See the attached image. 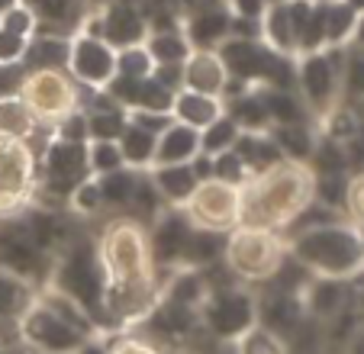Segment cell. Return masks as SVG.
Masks as SVG:
<instances>
[{
    "label": "cell",
    "instance_id": "obj_1",
    "mask_svg": "<svg viewBox=\"0 0 364 354\" xmlns=\"http://www.w3.org/2000/svg\"><path fill=\"white\" fill-rule=\"evenodd\" d=\"M313 200V168L281 161L264 174H252L242 184V225L281 232Z\"/></svg>",
    "mask_w": 364,
    "mask_h": 354
},
{
    "label": "cell",
    "instance_id": "obj_2",
    "mask_svg": "<svg viewBox=\"0 0 364 354\" xmlns=\"http://www.w3.org/2000/svg\"><path fill=\"white\" fill-rule=\"evenodd\" d=\"M287 252L313 277L351 280L364 271V225L342 219L287 239Z\"/></svg>",
    "mask_w": 364,
    "mask_h": 354
},
{
    "label": "cell",
    "instance_id": "obj_3",
    "mask_svg": "<svg viewBox=\"0 0 364 354\" xmlns=\"http://www.w3.org/2000/svg\"><path fill=\"white\" fill-rule=\"evenodd\" d=\"M103 264L97 254V239H65L62 248L55 252V264H52V277L46 286L68 293L71 300H77L87 316L94 319L97 332L103 335Z\"/></svg>",
    "mask_w": 364,
    "mask_h": 354
},
{
    "label": "cell",
    "instance_id": "obj_4",
    "mask_svg": "<svg viewBox=\"0 0 364 354\" xmlns=\"http://www.w3.org/2000/svg\"><path fill=\"white\" fill-rule=\"evenodd\" d=\"M287 254V242L274 229H258V225H235L226 232V252L223 261L235 274L239 284H264Z\"/></svg>",
    "mask_w": 364,
    "mask_h": 354
},
{
    "label": "cell",
    "instance_id": "obj_5",
    "mask_svg": "<svg viewBox=\"0 0 364 354\" xmlns=\"http://www.w3.org/2000/svg\"><path fill=\"white\" fill-rule=\"evenodd\" d=\"M342 62L345 48H319L296 58V94L303 97L309 116L326 123L336 116L342 100Z\"/></svg>",
    "mask_w": 364,
    "mask_h": 354
},
{
    "label": "cell",
    "instance_id": "obj_6",
    "mask_svg": "<svg viewBox=\"0 0 364 354\" xmlns=\"http://www.w3.org/2000/svg\"><path fill=\"white\" fill-rule=\"evenodd\" d=\"M81 90L84 87L65 68H26L16 94L33 109L36 119H39L46 129H52V126L62 123L68 113L84 107Z\"/></svg>",
    "mask_w": 364,
    "mask_h": 354
},
{
    "label": "cell",
    "instance_id": "obj_7",
    "mask_svg": "<svg viewBox=\"0 0 364 354\" xmlns=\"http://www.w3.org/2000/svg\"><path fill=\"white\" fill-rule=\"evenodd\" d=\"M200 326L216 341H235L245 328L258 322V296L242 284L216 286L206 293V300L197 309Z\"/></svg>",
    "mask_w": 364,
    "mask_h": 354
},
{
    "label": "cell",
    "instance_id": "obj_8",
    "mask_svg": "<svg viewBox=\"0 0 364 354\" xmlns=\"http://www.w3.org/2000/svg\"><path fill=\"white\" fill-rule=\"evenodd\" d=\"M39 177V158L26 139L0 132V216L26 210Z\"/></svg>",
    "mask_w": 364,
    "mask_h": 354
},
{
    "label": "cell",
    "instance_id": "obj_9",
    "mask_svg": "<svg viewBox=\"0 0 364 354\" xmlns=\"http://www.w3.org/2000/svg\"><path fill=\"white\" fill-rule=\"evenodd\" d=\"M84 341H90L81 328L65 322L55 309H48L39 300V293L33 296L20 316V345L33 348L36 354H77Z\"/></svg>",
    "mask_w": 364,
    "mask_h": 354
},
{
    "label": "cell",
    "instance_id": "obj_10",
    "mask_svg": "<svg viewBox=\"0 0 364 354\" xmlns=\"http://www.w3.org/2000/svg\"><path fill=\"white\" fill-rule=\"evenodd\" d=\"M181 210L187 213L193 225L210 232H232L235 225L242 222V187L226 184V181H200L193 197L187 200Z\"/></svg>",
    "mask_w": 364,
    "mask_h": 354
},
{
    "label": "cell",
    "instance_id": "obj_11",
    "mask_svg": "<svg viewBox=\"0 0 364 354\" xmlns=\"http://www.w3.org/2000/svg\"><path fill=\"white\" fill-rule=\"evenodd\" d=\"M65 71L84 90H103L117 77V45H110L103 36L90 33V29H77L68 42Z\"/></svg>",
    "mask_w": 364,
    "mask_h": 354
},
{
    "label": "cell",
    "instance_id": "obj_12",
    "mask_svg": "<svg viewBox=\"0 0 364 354\" xmlns=\"http://www.w3.org/2000/svg\"><path fill=\"white\" fill-rule=\"evenodd\" d=\"M313 0H281V4H268L258 20V39L277 55L296 58L300 52V33L309 20Z\"/></svg>",
    "mask_w": 364,
    "mask_h": 354
},
{
    "label": "cell",
    "instance_id": "obj_13",
    "mask_svg": "<svg viewBox=\"0 0 364 354\" xmlns=\"http://www.w3.org/2000/svg\"><path fill=\"white\" fill-rule=\"evenodd\" d=\"M193 222L187 219V213L181 206H165L159 216L151 219L149 232V252L155 267H178L184 258V245L191 235Z\"/></svg>",
    "mask_w": 364,
    "mask_h": 354
},
{
    "label": "cell",
    "instance_id": "obj_14",
    "mask_svg": "<svg viewBox=\"0 0 364 354\" xmlns=\"http://www.w3.org/2000/svg\"><path fill=\"white\" fill-rule=\"evenodd\" d=\"M77 29H90V33L103 36L110 45L123 48V45H136V42H145L149 36V20L142 16V10L126 4V0H113L94 20L81 23Z\"/></svg>",
    "mask_w": 364,
    "mask_h": 354
},
{
    "label": "cell",
    "instance_id": "obj_15",
    "mask_svg": "<svg viewBox=\"0 0 364 354\" xmlns=\"http://www.w3.org/2000/svg\"><path fill=\"white\" fill-rule=\"evenodd\" d=\"M181 29H184L191 48H220L232 33V14L226 4L210 0L206 7L193 10L191 16H181Z\"/></svg>",
    "mask_w": 364,
    "mask_h": 354
},
{
    "label": "cell",
    "instance_id": "obj_16",
    "mask_svg": "<svg viewBox=\"0 0 364 354\" xmlns=\"http://www.w3.org/2000/svg\"><path fill=\"white\" fill-rule=\"evenodd\" d=\"M36 286L0 267V345H20V316L33 303Z\"/></svg>",
    "mask_w": 364,
    "mask_h": 354
},
{
    "label": "cell",
    "instance_id": "obj_17",
    "mask_svg": "<svg viewBox=\"0 0 364 354\" xmlns=\"http://www.w3.org/2000/svg\"><path fill=\"white\" fill-rule=\"evenodd\" d=\"M181 71H184V87L200 90V94L223 97V90L229 84V68L216 48H191Z\"/></svg>",
    "mask_w": 364,
    "mask_h": 354
},
{
    "label": "cell",
    "instance_id": "obj_18",
    "mask_svg": "<svg viewBox=\"0 0 364 354\" xmlns=\"http://www.w3.org/2000/svg\"><path fill=\"white\" fill-rule=\"evenodd\" d=\"M303 319H306V309H303L300 293L268 290L258 296V322L268 326L271 332H277L281 338H290Z\"/></svg>",
    "mask_w": 364,
    "mask_h": 354
},
{
    "label": "cell",
    "instance_id": "obj_19",
    "mask_svg": "<svg viewBox=\"0 0 364 354\" xmlns=\"http://www.w3.org/2000/svg\"><path fill=\"white\" fill-rule=\"evenodd\" d=\"M0 132H4V136H14V139H26L33 149H39V145L52 136V129H46V126L36 119L33 109L23 103L20 94L0 97Z\"/></svg>",
    "mask_w": 364,
    "mask_h": 354
},
{
    "label": "cell",
    "instance_id": "obj_20",
    "mask_svg": "<svg viewBox=\"0 0 364 354\" xmlns=\"http://www.w3.org/2000/svg\"><path fill=\"white\" fill-rule=\"evenodd\" d=\"M345 284L348 280H338V277H309V284L300 293L306 316L326 322L336 313H342L345 303H348V286Z\"/></svg>",
    "mask_w": 364,
    "mask_h": 354
},
{
    "label": "cell",
    "instance_id": "obj_21",
    "mask_svg": "<svg viewBox=\"0 0 364 354\" xmlns=\"http://www.w3.org/2000/svg\"><path fill=\"white\" fill-rule=\"evenodd\" d=\"M223 113H226V100H223V97L200 94V90H191V87H181L171 100V116L178 123L193 126V129L210 126L216 116H223Z\"/></svg>",
    "mask_w": 364,
    "mask_h": 354
},
{
    "label": "cell",
    "instance_id": "obj_22",
    "mask_svg": "<svg viewBox=\"0 0 364 354\" xmlns=\"http://www.w3.org/2000/svg\"><path fill=\"white\" fill-rule=\"evenodd\" d=\"M197 151H200V129L171 119L159 132V149H155V164L151 168H159V164H187Z\"/></svg>",
    "mask_w": 364,
    "mask_h": 354
},
{
    "label": "cell",
    "instance_id": "obj_23",
    "mask_svg": "<svg viewBox=\"0 0 364 354\" xmlns=\"http://www.w3.org/2000/svg\"><path fill=\"white\" fill-rule=\"evenodd\" d=\"M149 174H151L155 191H159L161 200H165V206H184L200 184L193 168H191V161L187 164H159V168H151Z\"/></svg>",
    "mask_w": 364,
    "mask_h": 354
},
{
    "label": "cell",
    "instance_id": "obj_24",
    "mask_svg": "<svg viewBox=\"0 0 364 354\" xmlns=\"http://www.w3.org/2000/svg\"><path fill=\"white\" fill-rule=\"evenodd\" d=\"M232 149H235V155L245 161L248 177L264 174V171L277 168L281 161H287L284 151L277 149V142L271 139V132H239V139H235Z\"/></svg>",
    "mask_w": 364,
    "mask_h": 354
},
{
    "label": "cell",
    "instance_id": "obj_25",
    "mask_svg": "<svg viewBox=\"0 0 364 354\" xmlns=\"http://www.w3.org/2000/svg\"><path fill=\"white\" fill-rule=\"evenodd\" d=\"M258 94L264 100V109L271 116V126H290V123H309L313 116H309L306 103L296 90H287V87H264L258 84Z\"/></svg>",
    "mask_w": 364,
    "mask_h": 354
},
{
    "label": "cell",
    "instance_id": "obj_26",
    "mask_svg": "<svg viewBox=\"0 0 364 354\" xmlns=\"http://www.w3.org/2000/svg\"><path fill=\"white\" fill-rule=\"evenodd\" d=\"M119 142V151H123V161L126 168L132 171H151L155 164V149H159V136L149 129H142L139 123H132L123 129V136L117 139Z\"/></svg>",
    "mask_w": 364,
    "mask_h": 354
},
{
    "label": "cell",
    "instance_id": "obj_27",
    "mask_svg": "<svg viewBox=\"0 0 364 354\" xmlns=\"http://www.w3.org/2000/svg\"><path fill=\"white\" fill-rule=\"evenodd\" d=\"M68 42L71 36H48V33H36L29 39L26 58H23V68H65L68 65Z\"/></svg>",
    "mask_w": 364,
    "mask_h": 354
},
{
    "label": "cell",
    "instance_id": "obj_28",
    "mask_svg": "<svg viewBox=\"0 0 364 354\" xmlns=\"http://www.w3.org/2000/svg\"><path fill=\"white\" fill-rule=\"evenodd\" d=\"M145 48H149L155 65H184V58L191 55V42H187L184 29L168 26V29H149L145 36Z\"/></svg>",
    "mask_w": 364,
    "mask_h": 354
},
{
    "label": "cell",
    "instance_id": "obj_29",
    "mask_svg": "<svg viewBox=\"0 0 364 354\" xmlns=\"http://www.w3.org/2000/svg\"><path fill=\"white\" fill-rule=\"evenodd\" d=\"M271 139L277 142V149L284 151L287 161L309 164L313 151H316V132L309 123H290V126H271Z\"/></svg>",
    "mask_w": 364,
    "mask_h": 354
},
{
    "label": "cell",
    "instance_id": "obj_30",
    "mask_svg": "<svg viewBox=\"0 0 364 354\" xmlns=\"http://www.w3.org/2000/svg\"><path fill=\"white\" fill-rule=\"evenodd\" d=\"M226 113L232 116L242 132H268L271 129V116H268V109H264L262 94L255 87L232 97V100H226Z\"/></svg>",
    "mask_w": 364,
    "mask_h": 354
},
{
    "label": "cell",
    "instance_id": "obj_31",
    "mask_svg": "<svg viewBox=\"0 0 364 354\" xmlns=\"http://www.w3.org/2000/svg\"><path fill=\"white\" fill-rule=\"evenodd\" d=\"M223 252H226V235H223V232H210V229L193 225L191 235H187V245H184V258H181V264L206 267V264H213V261H220Z\"/></svg>",
    "mask_w": 364,
    "mask_h": 354
},
{
    "label": "cell",
    "instance_id": "obj_32",
    "mask_svg": "<svg viewBox=\"0 0 364 354\" xmlns=\"http://www.w3.org/2000/svg\"><path fill=\"white\" fill-rule=\"evenodd\" d=\"M358 14L345 0L323 4V26H326V48H348L351 33H355Z\"/></svg>",
    "mask_w": 364,
    "mask_h": 354
},
{
    "label": "cell",
    "instance_id": "obj_33",
    "mask_svg": "<svg viewBox=\"0 0 364 354\" xmlns=\"http://www.w3.org/2000/svg\"><path fill=\"white\" fill-rule=\"evenodd\" d=\"M132 184H136V171L132 168H119V171H110V174H97L103 210H113L117 216H123L126 206H129V197H132Z\"/></svg>",
    "mask_w": 364,
    "mask_h": 354
},
{
    "label": "cell",
    "instance_id": "obj_34",
    "mask_svg": "<svg viewBox=\"0 0 364 354\" xmlns=\"http://www.w3.org/2000/svg\"><path fill=\"white\" fill-rule=\"evenodd\" d=\"M232 351L235 354H290V348H287V338H281V335L271 332L262 322H255L252 328H245L232 341Z\"/></svg>",
    "mask_w": 364,
    "mask_h": 354
},
{
    "label": "cell",
    "instance_id": "obj_35",
    "mask_svg": "<svg viewBox=\"0 0 364 354\" xmlns=\"http://www.w3.org/2000/svg\"><path fill=\"white\" fill-rule=\"evenodd\" d=\"M239 126H235V119L229 113L216 116L210 126H203L200 129V151H206V155H220V151H229L235 145V139H239Z\"/></svg>",
    "mask_w": 364,
    "mask_h": 354
},
{
    "label": "cell",
    "instance_id": "obj_36",
    "mask_svg": "<svg viewBox=\"0 0 364 354\" xmlns=\"http://www.w3.org/2000/svg\"><path fill=\"white\" fill-rule=\"evenodd\" d=\"M33 10L39 16V26H81V4L77 0H33Z\"/></svg>",
    "mask_w": 364,
    "mask_h": 354
},
{
    "label": "cell",
    "instance_id": "obj_37",
    "mask_svg": "<svg viewBox=\"0 0 364 354\" xmlns=\"http://www.w3.org/2000/svg\"><path fill=\"white\" fill-rule=\"evenodd\" d=\"M87 164H90V174L94 177L126 168L123 151H119V142L117 139H90L87 142Z\"/></svg>",
    "mask_w": 364,
    "mask_h": 354
},
{
    "label": "cell",
    "instance_id": "obj_38",
    "mask_svg": "<svg viewBox=\"0 0 364 354\" xmlns=\"http://www.w3.org/2000/svg\"><path fill=\"white\" fill-rule=\"evenodd\" d=\"M151 71H155V62H151L145 42L117 48V75H123V77H151Z\"/></svg>",
    "mask_w": 364,
    "mask_h": 354
},
{
    "label": "cell",
    "instance_id": "obj_39",
    "mask_svg": "<svg viewBox=\"0 0 364 354\" xmlns=\"http://www.w3.org/2000/svg\"><path fill=\"white\" fill-rule=\"evenodd\" d=\"M0 26L10 29V33H16V36L33 39V36L39 33V16H36V10H33L29 0H20V4H14L7 14L0 16Z\"/></svg>",
    "mask_w": 364,
    "mask_h": 354
},
{
    "label": "cell",
    "instance_id": "obj_40",
    "mask_svg": "<svg viewBox=\"0 0 364 354\" xmlns=\"http://www.w3.org/2000/svg\"><path fill=\"white\" fill-rule=\"evenodd\" d=\"M68 210H75L77 216H97L103 210V200H100V187H97V177H84L81 184L71 191L68 197Z\"/></svg>",
    "mask_w": 364,
    "mask_h": 354
},
{
    "label": "cell",
    "instance_id": "obj_41",
    "mask_svg": "<svg viewBox=\"0 0 364 354\" xmlns=\"http://www.w3.org/2000/svg\"><path fill=\"white\" fill-rule=\"evenodd\" d=\"M213 177L216 181H226V184L242 187L248 181V168H245V161L235 155V149H229V151L213 155Z\"/></svg>",
    "mask_w": 364,
    "mask_h": 354
},
{
    "label": "cell",
    "instance_id": "obj_42",
    "mask_svg": "<svg viewBox=\"0 0 364 354\" xmlns=\"http://www.w3.org/2000/svg\"><path fill=\"white\" fill-rule=\"evenodd\" d=\"M342 90H345V94L364 97V48H351V52H345Z\"/></svg>",
    "mask_w": 364,
    "mask_h": 354
},
{
    "label": "cell",
    "instance_id": "obj_43",
    "mask_svg": "<svg viewBox=\"0 0 364 354\" xmlns=\"http://www.w3.org/2000/svg\"><path fill=\"white\" fill-rule=\"evenodd\" d=\"M26 48H29L26 36H16V33L0 26V65H23Z\"/></svg>",
    "mask_w": 364,
    "mask_h": 354
},
{
    "label": "cell",
    "instance_id": "obj_44",
    "mask_svg": "<svg viewBox=\"0 0 364 354\" xmlns=\"http://www.w3.org/2000/svg\"><path fill=\"white\" fill-rule=\"evenodd\" d=\"M107 354H165V351L145 335H119L113 345H107Z\"/></svg>",
    "mask_w": 364,
    "mask_h": 354
},
{
    "label": "cell",
    "instance_id": "obj_45",
    "mask_svg": "<svg viewBox=\"0 0 364 354\" xmlns=\"http://www.w3.org/2000/svg\"><path fill=\"white\" fill-rule=\"evenodd\" d=\"M345 216L351 222L364 225V174L348 181V197H345Z\"/></svg>",
    "mask_w": 364,
    "mask_h": 354
},
{
    "label": "cell",
    "instance_id": "obj_46",
    "mask_svg": "<svg viewBox=\"0 0 364 354\" xmlns=\"http://www.w3.org/2000/svg\"><path fill=\"white\" fill-rule=\"evenodd\" d=\"M226 7H229V14L242 16V20H262L268 4H264V0H229Z\"/></svg>",
    "mask_w": 364,
    "mask_h": 354
},
{
    "label": "cell",
    "instance_id": "obj_47",
    "mask_svg": "<svg viewBox=\"0 0 364 354\" xmlns=\"http://www.w3.org/2000/svg\"><path fill=\"white\" fill-rule=\"evenodd\" d=\"M348 45H355V48H364V14H358L355 33H351V42H348Z\"/></svg>",
    "mask_w": 364,
    "mask_h": 354
},
{
    "label": "cell",
    "instance_id": "obj_48",
    "mask_svg": "<svg viewBox=\"0 0 364 354\" xmlns=\"http://www.w3.org/2000/svg\"><path fill=\"white\" fill-rule=\"evenodd\" d=\"M77 354H107V345H100L97 338H90V341H84Z\"/></svg>",
    "mask_w": 364,
    "mask_h": 354
},
{
    "label": "cell",
    "instance_id": "obj_49",
    "mask_svg": "<svg viewBox=\"0 0 364 354\" xmlns=\"http://www.w3.org/2000/svg\"><path fill=\"white\" fill-rule=\"evenodd\" d=\"M345 4H348L355 14H364V0H345Z\"/></svg>",
    "mask_w": 364,
    "mask_h": 354
},
{
    "label": "cell",
    "instance_id": "obj_50",
    "mask_svg": "<svg viewBox=\"0 0 364 354\" xmlns=\"http://www.w3.org/2000/svg\"><path fill=\"white\" fill-rule=\"evenodd\" d=\"M14 4H20V0H0V16L7 14V10H10V7H14Z\"/></svg>",
    "mask_w": 364,
    "mask_h": 354
},
{
    "label": "cell",
    "instance_id": "obj_51",
    "mask_svg": "<svg viewBox=\"0 0 364 354\" xmlns=\"http://www.w3.org/2000/svg\"><path fill=\"white\" fill-rule=\"evenodd\" d=\"M313 4H332V0H313Z\"/></svg>",
    "mask_w": 364,
    "mask_h": 354
},
{
    "label": "cell",
    "instance_id": "obj_52",
    "mask_svg": "<svg viewBox=\"0 0 364 354\" xmlns=\"http://www.w3.org/2000/svg\"><path fill=\"white\" fill-rule=\"evenodd\" d=\"M264 4H281V0H264Z\"/></svg>",
    "mask_w": 364,
    "mask_h": 354
},
{
    "label": "cell",
    "instance_id": "obj_53",
    "mask_svg": "<svg viewBox=\"0 0 364 354\" xmlns=\"http://www.w3.org/2000/svg\"><path fill=\"white\" fill-rule=\"evenodd\" d=\"M220 4H229V0H220Z\"/></svg>",
    "mask_w": 364,
    "mask_h": 354
}]
</instances>
